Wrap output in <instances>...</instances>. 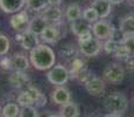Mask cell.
I'll return each mask as SVG.
<instances>
[{
    "instance_id": "14",
    "label": "cell",
    "mask_w": 134,
    "mask_h": 117,
    "mask_svg": "<svg viewBox=\"0 0 134 117\" xmlns=\"http://www.w3.org/2000/svg\"><path fill=\"white\" fill-rule=\"evenodd\" d=\"M92 7L96 9L98 17L102 19L109 17L111 13V4L109 0H94L92 2Z\"/></svg>"
},
{
    "instance_id": "19",
    "label": "cell",
    "mask_w": 134,
    "mask_h": 117,
    "mask_svg": "<svg viewBox=\"0 0 134 117\" xmlns=\"http://www.w3.org/2000/svg\"><path fill=\"white\" fill-rule=\"evenodd\" d=\"M12 60V66L16 72H25L29 67V62L27 58L22 54H15Z\"/></svg>"
},
{
    "instance_id": "1",
    "label": "cell",
    "mask_w": 134,
    "mask_h": 117,
    "mask_svg": "<svg viewBox=\"0 0 134 117\" xmlns=\"http://www.w3.org/2000/svg\"><path fill=\"white\" fill-rule=\"evenodd\" d=\"M30 62L35 69L48 70L55 64V53L50 47L37 45L30 50Z\"/></svg>"
},
{
    "instance_id": "7",
    "label": "cell",
    "mask_w": 134,
    "mask_h": 117,
    "mask_svg": "<svg viewBox=\"0 0 134 117\" xmlns=\"http://www.w3.org/2000/svg\"><path fill=\"white\" fill-rule=\"evenodd\" d=\"M112 26L110 25L107 21L104 20H100V21H96L92 27V32H93L94 36L98 40H105V39H109L112 35Z\"/></svg>"
},
{
    "instance_id": "6",
    "label": "cell",
    "mask_w": 134,
    "mask_h": 117,
    "mask_svg": "<svg viewBox=\"0 0 134 117\" xmlns=\"http://www.w3.org/2000/svg\"><path fill=\"white\" fill-rule=\"evenodd\" d=\"M15 40L19 41L26 50H33L37 45H38V40H37V35L30 33L29 30H25V32H20V34H16Z\"/></svg>"
},
{
    "instance_id": "21",
    "label": "cell",
    "mask_w": 134,
    "mask_h": 117,
    "mask_svg": "<svg viewBox=\"0 0 134 117\" xmlns=\"http://www.w3.org/2000/svg\"><path fill=\"white\" fill-rule=\"evenodd\" d=\"M9 82H11L14 87L21 88V87H24V85L27 84L28 76L24 72H15L14 74H12L11 77H9Z\"/></svg>"
},
{
    "instance_id": "26",
    "label": "cell",
    "mask_w": 134,
    "mask_h": 117,
    "mask_svg": "<svg viewBox=\"0 0 134 117\" xmlns=\"http://www.w3.org/2000/svg\"><path fill=\"white\" fill-rule=\"evenodd\" d=\"M84 67H85V64H84V62L81 59H74L72 63H71V73H69V74H71V76L76 79L77 75L79 74V72Z\"/></svg>"
},
{
    "instance_id": "13",
    "label": "cell",
    "mask_w": 134,
    "mask_h": 117,
    "mask_svg": "<svg viewBox=\"0 0 134 117\" xmlns=\"http://www.w3.org/2000/svg\"><path fill=\"white\" fill-rule=\"evenodd\" d=\"M71 30H72V33L75 35L81 36L87 32H91V26L84 19L79 18V19L71 21Z\"/></svg>"
},
{
    "instance_id": "2",
    "label": "cell",
    "mask_w": 134,
    "mask_h": 117,
    "mask_svg": "<svg viewBox=\"0 0 134 117\" xmlns=\"http://www.w3.org/2000/svg\"><path fill=\"white\" fill-rule=\"evenodd\" d=\"M127 105V98L121 93H113L106 96V98L104 100V106L109 113L121 114L124 111H126Z\"/></svg>"
},
{
    "instance_id": "35",
    "label": "cell",
    "mask_w": 134,
    "mask_h": 117,
    "mask_svg": "<svg viewBox=\"0 0 134 117\" xmlns=\"http://www.w3.org/2000/svg\"><path fill=\"white\" fill-rule=\"evenodd\" d=\"M91 38H92L91 32H87V33H85V34L78 36V40H79V42H83V41H86V40H89V39H91Z\"/></svg>"
},
{
    "instance_id": "32",
    "label": "cell",
    "mask_w": 134,
    "mask_h": 117,
    "mask_svg": "<svg viewBox=\"0 0 134 117\" xmlns=\"http://www.w3.org/2000/svg\"><path fill=\"white\" fill-rule=\"evenodd\" d=\"M121 43L124 46H126V48H127L128 50H130V53L133 55L134 54V35L133 36H126Z\"/></svg>"
},
{
    "instance_id": "18",
    "label": "cell",
    "mask_w": 134,
    "mask_h": 117,
    "mask_svg": "<svg viewBox=\"0 0 134 117\" xmlns=\"http://www.w3.org/2000/svg\"><path fill=\"white\" fill-rule=\"evenodd\" d=\"M120 32L125 36L134 35V17H126L120 21Z\"/></svg>"
},
{
    "instance_id": "41",
    "label": "cell",
    "mask_w": 134,
    "mask_h": 117,
    "mask_svg": "<svg viewBox=\"0 0 134 117\" xmlns=\"http://www.w3.org/2000/svg\"><path fill=\"white\" fill-rule=\"evenodd\" d=\"M133 59H134V54H133Z\"/></svg>"
},
{
    "instance_id": "22",
    "label": "cell",
    "mask_w": 134,
    "mask_h": 117,
    "mask_svg": "<svg viewBox=\"0 0 134 117\" xmlns=\"http://www.w3.org/2000/svg\"><path fill=\"white\" fill-rule=\"evenodd\" d=\"M65 17L69 21H74V20H77L82 17V9L79 7V5L77 4H71L70 6H68L65 12Z\"/></svg>"
},
{
    "instance_id": "29",
    "label": "cell",
    "mask_w": 134,
    "mask_h": 117,
    "mask_svg": "<svg viewBox=\"0 0 134 117\" xmlns=\"http://www.w3.org/2000/svg\"><path fill=\"white\" fill-rule=\"evenodd\" d=\"M119 45H120L119 42L112 40V39H109V40H107L106 42L104 43V50L106 52V53H109V54H111V53L114 54V52L118 49Z\"/></svg>"
},
{
    "instance_id": "9",
    "label": "cell",
    "mask_w": 134,
    "mask_h": 117,
    "mask_svg": "<svg viewBox=\"0 0 134 117\" xmlns=\"http://www.w3.org/2000/svg\"><path fill=\"white\" fill-rule=\"evenodd\" d=\"M85 88H86V90L89 94H91V95H93V96H98V95L104 93L105 83L103 80L92 76L85 82Z\"/></svg>"
},
{
    "instance_id": "37",
    "label": "cell",
    "mask_w": 134,
    "mask_h": 117,
    "mask_svg": "<svg viewBox=\"0 0 134 117\" xmlns=\"http://www.w3.org/2000/svg\"><path fill=\"white\" fill-rule=\"evenodd\" d=\"M105 117H122L120 114H114V113H110V114H107Z\"/></svg>"
},
{
    "instance_id": "11",
    "label": "cell",
    "mask_w": 134,
    "mask_h": 117,
    "mask_svg": "<svg viewBox=\"0 0 134 117\" xmlns=\"http://www.w3.org/2000/svg\"><path fill=\"white\" fill-rule=\"evenodd\" d=\"M51 98H53V101L56 103V104L63 105L70 101V91H69L65 87L60 85V87L56 88V89L53 91V94H51Z\"/></svg>"
},
{
    "instance_id": "20",
    "label": "cell",
    "mask_w": 134,
    "mask_h": 117,
    "mask_svg": "<svg viewBox=\"0 0 134 117\" xmlns=\"http://www.w3.org/2000/svg\"><path fill=\"white\" fill-rule=\"evenodd\" d=\"M79 109L76 103L69 101L68 103L62 105L61 109V117H78Z\"/></svg>"
},
{
    "instance_id": "10",
    "label": "cell",
    "mask_w": 134,
    "mask_h": 117,
    "mask_svg": "<svg viewBox=\"0 0 134 117\" xmlns=\"http://www.w3.org/2000/svg\"><path fill=\"white\" fill-rule=\"evenodd\" d=\"M26 0H0V8L5 13H16L22 9Z\"/></svg>"
},
{
    "instance_id": "31",
    "label": "cell",
    "mask_w": 134,
    "mask_h": 117,
    "mask_svg": "<svg viewBox=\"0 0 134 117\" xmlns=\"http://www.w3.org/2000/svg\"><path fill=\"white\" fill-rule=\"evenodd\" d=\"M9 50V40L5 35L0 34V55H5Z\"/></svg>"
},
{
    "instance_id": "28",
    "label": "cell",
    "mask_w": 134,
    "mask_h": 117,
    "mask_svg": "<svg viewBox=\"0 0 134 117\" xmlns=\"http://www.w3.org/2000/svg\"><path fill=\"white\" fill-rule=\"evenodd\" d=\"M114 55H115V58H117V59L126 60V61L131 58L130 50H128V49L126 48V46H124L122 43H120L119 47H118V49L114 52Z\"/></svg>"
},
{
    "instance_id": "24",
    "label": "cell",
    "mask_w": 134,
    "mask_h": 117,
    "mask_svg": "<svg viewBox=\"0 0 134 117\" xmlns=\"http://www.w3.org/2000/svg\"><path fill=\"white\" fill-rule=\"evenodd\" d=\"M28 8L33 9V11H41V9L47 8L49 5L48 0H26Z\"/></svg>"
},
{
    "instance_id": "34",
    "label": "cell",
    "mask_w": 134,
    "mask_h": 117,
    "mask_svg": "<svg viewBox=\"0 0 134 117\" xmlns=\"http://www.w3.org/2000/svg\"><path fill=\"white\" fill-rule=\"evenodd\" d=\"M0 66H1L4 69H9V68H11V66H12V60L11 59H7V58L2 59L1 62H0Z\"/></svg>"
},
{
    "instance_id": "12",
    "label": "cell",
    "mask_w": 134,
    "mask_h": 117,
    "mask_svg": "<svg viewBox=\"0 0 134 117\" xmlns=\"http://www.w3.org/2000/svg\"><path fill=\"white\" fill-rule=\"evenodd\" d=\"M47 26H48V22L42 17H35L34 19L29 21L27 30H29L30 33H33L35 35H41Z\"/></svg>"
},
{
    "instance_id": "38",
    "label": "cell",
    "mask_w": 134,
    "mask_h": 117,
    "mask_svg": "<svg viewBox=\"0 0 134 117\" xmlns=\"http://www.w3.org/2000/svg\"><path fill=\"white\" fill-rule=\"evenodd\" d=\"M109 1H110V4L111 5H118V4H121V2L124 1V0H109Z\"/></svg>"
},
{
    "instance_id": "25",
    "label": "cell",
    "mask_w": 134,
    "mask_h": 117,
    "mask_svg": "<svg viewBox=\"0 0 134 117\" xmlns=\"http://www.w3.org/2000/svg\"><path fill=\"white\" fill-rule=\"evenodd\" d=\"M83 18L85 21H87L89 23H92V22H96L99 17H98L96 9L93 7H87L85 11L83 12Z\"/></svg>"
},
{
    "instance_id": "27",
    "label": "cell",
    "mask_w": 134,
    "mask_h": 117,
    "mask_svg": "<svg viewBox=\"0 0 134 117\" xmlns=\"http://www.w3.org/2000/svg\"><path fill=\"white\" fill-rule=\"evenodd\" d=\"M19 117H38V114L36 108H34L33 105H27L20 109Z\"/></svg>"
},
{
    "instance_id": "39",
    "label": "cell",
    "mask_w": 134,
    "mask_h": 117,
    "mask_svg": "<svg viewBox=\"0 0 134 117\" xmlns=\"http://www.w3.org/2000/svg\"><path fill=\"white\" fill-rule=\"evenodd\" d=\"M48 117H61V115H49Z\"/></svg>"
},
{
    "instance_id": "40",
    "label": "cell",
    "mask_w": 134,
    "mask_h": 117,
    "mask_svg": "<svg viewBox=\"0 0 134 117\" xmlns=\"http://www.w3.org/2000/svg\"><path fill=\"white\" fill-rule=\"evenodd\" d=\"M0 114H1V106H0Z\"/></svg>"
},
{
    "instance_id": "16",
    "label": "cell",
    "mask_w": 134,
    "mask_h": 117,
    "mask_svg": "<svg viewBox=\"0 0 134 117\" xmlns=\"http://www.w3.org/2000/svg\"><path fill=\"white\" fill-rule=\"evenodd\" d=\"M41 17L47 22H57V21H60L62 18V11L57 6L47 7V8L43 11Z\"/></svg>"
},
{
    "instance_id": "3",
    "label": "cell",
    "mask_w": 134,
    "mask_h": 117,
    "mask_svg": "<svg viewBox=\"0 0 134 117\" xmlns=\"http://www.w3.org/2000/svg\"><path fill=\"white\" fill-rule=\"evenodd\" d=\"M70 74L69 70L62 64H57V66H53L47 74V79L51 84L55 85H63L68 82Z\"/></svg>"
},
{
    "instance_id": "23",
    "label": "cell",
    "mask_w": 134,
    "mask_h": 117,
    "mask_svg": "<svg viewBox=\"0 0 134 117\" xmlns=\"http://www.w3.org/2000/svg\"><path fill=\"white\" fill-rule=\"evenodd\" d=\"M19 113L20 108L15 103H7L1 110V115L4 117H18Z\"/></svg>"
},
{
    "instance_id": "30",
    "label": "cell",
    "mask_w": 134,
    "mask_h": 117,
    "mask_svg": "<svg viewBox=\"0 0 134 117\" xmlns=\"http://www.w3.org/2000/svg\"><path fill=\"white\" fill-rule=\"evenodd\" d=\"M16 101H18V104L21 105V106H27V105L34 104V103H33V101H32V98L27 95V93H26V91L20 94V95L18 96V100Z\"/></svg>"
},
{
    "instance_id": "8",
    "label": "cell",
    "mask_w": 134,
    "mask_h": 117,
    "mask_svg": "<svg viewBox=\"0 0 134 117\" xmlns=\"http://www.w3.org/2000/svg\"><path fill=\"white\" fill-rule=\"evenodd\" d=\"M11 26L18 32H25L28 29L29 25V18L27 12H18L11 18Z\"/></svg>"
},
{
    "instance_id": "15",
    "label": "cell",
    "mask_w": 134,
    "mask_h": 117,
    "mask_svg": "<svg viewBox=\"0 0 134 117\" xmlns=\"http://www.w3.org/2000/svg\"><path fill=\"white\" fill-rule=\"evenodd\" d=\"M43 41L48 43H55L58 41V39L61 38V33L58 30V28H56V26H47L46 29L41 34Z\"/></svg>"
},
{
    "instance_id": "17",
    "label": "cell",
    "mask_w": 134,
    "mask_h": 117,
    "mask_svg": "<svg viewBox=\"0 0 134 117\" xmlns=\"http://www.w3.org/2000/svg\"><path fill=\"white\" fill-rule=\"evenodd\" d=\"M25 91L27 93V95L29 96L30 98H32L33 103H36L37 106H42L47 103V97H46L38 89H36L35 87H28Z\"/></svg>"
},
{
    "instance_id": "36",
    "label": "cell",
    "mask_w": 134,
    "mask_h": 117,
    "mask_svg": "<svg viewBox=\"0 0 134 117\" xmlns=\"http://www.w3.org/2000/svg\"><path fill=\"white\" fill-rule=\"evenodd\" d=\"M49 5H51V6H58V5L62 2V0H48Z\"/></svg>"
},
{
    "instance_id": "4",
    "label": "cell",
    "mask_w": 134,
    "mask_h": 117,
    "mask_svg": "<svg viewBox=\"0 0 134 117\" xmlns=\"http://www.w3.org/2000/svg\"><path fill=\"white\" fill-rule=\"evenodd\" d=\"M104 77L109 82L112 83H119L121 82L125 77V72L124 68L118 63H111L107 64L104 69Z\"/></svg>"
},
{
    "instance_id": "33",
    "label": "cell",
    "mask_w": 134,
    "mask_h": 117,
    "mask_svg": "<svg viewBox=\"0 0 134 117\" xmlns=\"http://www.w3.org/2000/svg\"><path fill=\"white\" fill-rule=\"evenodd\" d=\"M61 54L63 55V58H74V54H75V48L72 47H69V46H65L64 48H62L61 50Z\"/></svg>"
},
{
    "instance_id": "5",
    "label": "cell",
    "mask_w": 134,
    "mask_h": 117,
    "mask_svg": "<svg viewBox=\"0 0 134 117\" xmlns=\"http://www.w3.org/2000/svg\"><path fill=\"white\" fill-rule=\"evenodd\" d=\"M79 48H81L83 55L87 56V58H92V56H96L99 54L100 49H102V43L98 39L91 38L86 41L79 42Z\"/></svg>"
}]
</instances>
